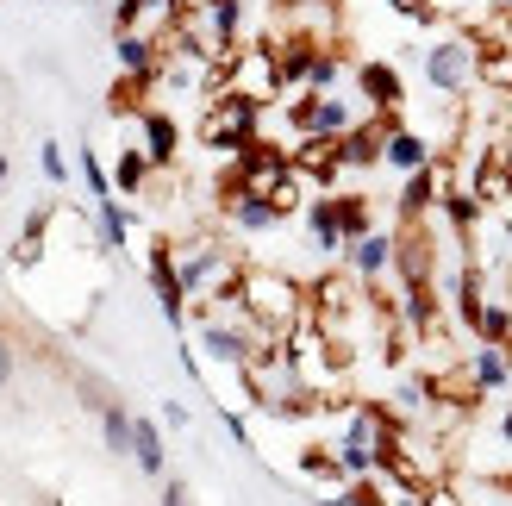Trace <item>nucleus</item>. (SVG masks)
<instances>
[{
	"label": "nucleus",
	"instance_id": "f257e3e1",
	"mask_svg": "<svg viewBox=\"0 0 512 506\" xmlns=\"http://www.w3.org/2000/svg\"><path fill=\"white\" fill-rule=\"evenodd\" d=\"M232 300H238V313L256 325V338H263V344H294V332L313 319L306 294L288 282V275H275V269H244Z\"/></svg>",
	"mask_w": 512,
	"mask_h": 506
},
{
	"label": "nucleus",
	"instance_id": "f03ea898",
	"mask_svg": "<svg viewBox=\"0 0 512 506\" xmlns=\"http://www.w3.org/2000/svg\"><path fill=\"white\" fill-rule=\"evenodd\" d=\"M331 450H338L344 475H356V482H363V475H381V469H388V450H394L388 413H381V407H356L350 413V432L331 444Z\"/></svg>",
	"mask_w": 512,
	"mask_h": 506
},
{
	"label": "nucleus",
	"instance_id": "7ed1b4c3",
	"mask_svg": "<svg viewBox=\"0 0 512 506\" xmlns=\"http://www.w3.org/2000/svg\"><path fill=\"white\" fill-rule=\"evenodd\" d=\"M425 82L438 88L444 100H463L481 82V50L469 38H438V44L425 50Z\"/></svg>",
	"mask_w": 512,
	"mask_h": 506
},
{
	"label": "nucleus",
	"instance_id": "20e7f679",
	"mask_svg": "<svg viewBox=\"0 0 512 506\" xmlns=\"http://www.w3.org/2000/svg\"><path fill=\"white\" fill-rule=\"evenodd\" d=\"M363 119L350 107V100H338V94H313V88H300L294 100H288V125L300 138H344L350 125Z\"/></svg>",
	"mask_w": 512,
	"mask_h": 506
},
{
	"label": "nucleus",
	"instance_id": "39448f33",
	"mask_svg": "<svg viewBox=\"0 0 512 506\" xmlns=\"http://www.w3.org/2000/svg\"><path fill=\"white\" fill-rule=\"evenodd\" d=\"M256 119H263V107L256 100H238V94H213L207 119H200V138H207L213 150H244L256 138Z\"/></svg>",
	"mask_w": 512,
	"mask_h": 506
},
{
	"label": "nucleus",
	"instance_id": "423d86ee",
	"mask_svg": "<svg viewBox=\"0 0 512 506\" xmlns=\"http://www.w3.org/2000/svg\"><path fill=\"white\" fill-rule=\"evenodd\" d=\"M356 88H363L369 113H400L406 107V82L394 63H356Z\"/></svg>",
	"mask_w": 512,
	"mask_h": 506
},
{
	"label": "nucleus",
	"instance_id": "0eeeda50",
	"mask_svg": "<svg viewBox=\"0 0 512 506\" xmlns=\"http://www.w3.org/2000/svg\"><path fill=\"white\" fill-rule=\"evenodd\" d=\"M444 194H450V169H444V163L406 175V188H400V219H431V207H444Z\"/></svg>",
	"mask_w": 512,
	"mask_h": 506
},
{
	"label": "nucleus",
	"instance_id": "6e6552de",
	"mask_svg": "<svg viewBox=\"0 0 512 506\" xmlns=\"http://www.w3.org/2000/svg\"><path fill=\"white\" fill-rule=\"evenodd\" d=\"M350 269H356V282L375 288L381 275L394 269V232H369V238H356L350 244Z\"/></svg>",
	"mask_w": 512,
	"mask_h": 506
},
{
	"label": "nucleus",
	"instance_id": "1a4fd4ad",
	"mask_svg": "<svg viewBox=\"0 0 512 506\" xmlns=\"http://www.w3.org/2000/svg\"><path fill=\"white\" fill-rule=\"evenodd\" d=\"M306 232H313V244L319 250H350V238H344V225H338V194H313L306 200Z\"/></svg>",
	"mask_w": 512,
	"mask_h": 506
},
{
	"label": "nucleus",
	"instance_id": "9d476101",
	"mask_svg": "<svg viewBox=\"0 0 512 506\" xmlns=\"http://www.w3.org/2000/svg\"><path fill=\"white\" fill-rule=\"evenodd\" d=\"M388 169H400V175H419V169H431L438 163V150H431L419 132H406V125H394L388 132V157H381Z\"/></svg>",
	"mask_w": 512,
	"mask_h": 506
},
{
	"label": "nucleus",
	"instance_id": "9b49d317",
	"mask_svg": "<svg viewBox=\"0 0 512 506\" xmlns=\"http://www.w3.org/2000/svg\"><path fill=\"white\" fill-rule=\"evenodd\" d=\"M138 125H144V157L169 169V163H175V144H182V132H175V119H169L163 107H144V113H138Z\"/></svg>",
	"mask_w": 512,
	"mask_h": 506
},
{
	"label": "nucleus",
	"instance_id": "f8f14e48",
	"mask_svg": "<svg viewBox=\"0 0 512 506\" xmlns=\"http://www.w3.org/2000/svg\"><path fill=\"white\" fill-rule=\"evenodd\" d=\"M469 382H475V394L506 388V382H512V350H506V344H481L475 357H469Z\"/></svg>",
	"mask_w": 512,
	"mask_h": 506
},
{
	"label": "nucleus",
	"instance_id": "ddd939ff",
	"mask_svg": "<svg viewBox=\"0 0 512 506\" xmlns=\"http://www.w3.org/2000/svg\"><path fill=\"white\" fill-rule=\"evenodd\" d=\"M132 463L144 469V475H169V450H163V425L157 419H132Z\"/></svg>",
	"mask_w": 512,
	"mask_h": 506
},
{
	"label": "nucleus",
	"instance_id": "4468645a",
	"mask_svg": "<svg viewBox=\"0 0 512 506\" xmlns=\"http://www.w3.org/2000/svg\"><path fill=\"white\" fill-rule=\"evenodd\" d=\"M232 219H238V232H269V225H281L269 194H232Z\"/></svg>",
	"mask_w": 512,
	"mask_h": 506
},
{
	"label": "nucleus",
	"instance_id": "2eb2a0df",
	"mask_svg": "<svg viewBox=\"0 0 512 506\" xmlns=\"http://www.w3.org/2000/svg\"><path fill=\"white\" fill-rule=\"evenodd\" d=\"M100 438H107L113 457H132V413H125L119 400H107V407H100Z\"/></svg>",
	"mask_w": 512,
	"mask_h": 506
},
{
	"label": "nucleus",
	"instance_id": "dca6fc26",
	"mask_svg": "<svg viewBox=\"0 0 512 506\" xmlns=\"http://www.w3.org/2000/svg\"><path fill=\"white\" fill-rule=\"evenodd\" d=\"M338 225H344V238H369L375 232V213H369V194H338Z\"/></svg>",
	"mask_w": 512,
	"mask_h": 506
},
{
	"label": "nucleus",
	"instance_id": "f3484780",
	"mask_svg": "<svg viewBox=\"0 0 512 506\" xmlns=\"http://www.w3.org/2000/svg\"><path fill=\"white\" fill-rule=\"evenodd\" d=\"M469 332H475L481 344H512V307H506V300H488Z\"/></svg>",
	"mask_w": 512,
	"mask_h": 506
},
{
	"label": "nucleus",
	"instance_id": "a211bd4d",
	"mask_svg": "<svg viewBox=\"0 0 512 506\" xmlns=\"http://www.w3.org/2000/svg\"><path fill=\"white\" fill-rule=\"evenodd\" d=\"M338 82H344V57L331 44H319L313 69H306V88H313V94H338Z\"/></svg>",
	"mask_w": 512,
	"mask_h": 506
},
{
	"label": "nucleus",
	"instance_id": "6ab92c4d",
	"mask_svg": "<svg viewBox=\"0 0 512 506\" xmlns=\"http://www.w3.org/2000/svg\"><path fill=\"white\" fill-rule=\"evenodd\" d=\"M94 213H100V244L107 250H125V238H132V219H125L119 200H94Z\"/></svg>",
	"mask_w": 512,
	"mask_h": 506
},
{
	"label": "nucleus",
	"instance_id": "aec40b11",
	"mask_svg": "<svg viewBox=\"0 0 512 506\" xmlns=\"http://www.w3.org/2000/svg\"><path fill=\"white\" fill-rule=\"evenodd\" d=\"M144 175H150V157H144V144H138V150H119L113 188H119V194H138V188H144Z\"/></svg>",
	"mask_w": 512,
	"mask_h": 506
},
{
	"label": "nucleus",
	"instance_id": "412c9836",
	"mask_svg": "<svg viewBox=\"0 0 512 506\" xmlns=\"http://www.w3.org/2000/svg\"><path fill=\"white\" fill-rule=\"evenodd\" d=\"M82 182H88V194H94V200H113V175L100 169L94 150H82Z\"/></svg>",
	"mask_w": 512,
	"mask_h": 506
},
{
	"label": "nucleus",
	"instance_id": "4be33fe9",
	"mask_svg": "<svg viewBox=\"0 0 512 506\" xmlns=\"http://www.w3.org/2000/svg\"><path fill=\"white\" fill-rule=\"evenodd\" d=\"M44 175H50V182H63V175H69V163H63V144H44Z\"/></svg>",
	"mask_w": 512,
	"mask_h": 506
},
{
	"label": "nucleus",
	"instance_id": "5701e85b",
	"mask_svg": "<svg viewBox=\"0 0 512 506\" xmlns=\"http://www.w3.org/2000/svg\"><path fill=\"white\" fill-rule=\"evenodd\" d=\"M13 369H19V350H13V338H7V332H0V388L13 382Z\"/></svg>",
	"mask_w": 512,
	"mask_h": 506
},
{
	"label": "nucleus",
	"instance_id": "b1692460",
	"mask_svg": "<svg viewBox=\"0 0 512 506\" xmlns=\"http://www.w3.org/2000/svg\"><path fill=\"white\" fill-rule=\"evenodd\" d=\"M163 506H194L188 482H175V475H163Z\"/></svg>",
	"mask_w": 512,
	"mask_h": 506
},
{
	"label": "nucleus",
	"instance_id": "393cba45",
	"mask_svg": "<svg viewBox=\"0 0 512 506\" xmlns=\"http://www.w3.org/2000/svg\"><path fill=\"white\" fill-rule=\"evenodd\" d=\"M419 500H425V506H463V500H456V488H444V482H431V488H419Z\"/></svg>",
	"mask_w": 512,
	"mask_h": 506
},
{
	"label": "nucleus",
	"instance_id": "a878e982",
	"mask_svg": "<svg viewBox=\"0 0 512 506\" xmlns=\"http://www.w3.org/2000/svg\"><path fill=\"white\" fill-rule=\"evenodd\" d=\"M163 425H169V432H182V425H188V407H182V400H163Z\"/></svg>",
	"mask_w": 512,
	"mask_h": 506
},
{
	"label": "nucleus",
	"instance_id": "bb28decb",
	"mask_svg": "<svg viewBox=\"0 0 512 506\" xmlns=\"http://www.w3.org/2000/svg\"><path fill=\"white\" fill-rule=\"evenodd\" d=\"M319 506H350V494H325V500H319Z\"/></svg>",
	"mask_w": 512,
	"mask_h": 506
},
{
	"label": "nucleus",
	"instance_id": "cd10ccee",
	"mask_svg": "<svg viewBox=\"0 0 512 506\" xmlns=\"http://www.w3.org/2000/svg\"><path fill=\"white\" fill-rule=\"evenodd\" d=\"M500 432H506V444H512V407H506V419H500Z\"/></svg>",
	"mask_w": 512,
	"mask_h": 506
},
{
	"label": "nucleus",
	"instance_id": "c85d7f7f",
	"mask_svg": "<svg viewBox=\"0 0 512 506\" xmlns=\"http://www.w3.org/2000/svg\"><path fill=\"white\" fill-rule=\"evenodd\" d=\"M0 188H7V157H0Z\"/></svg>",
	"mask_w": 512,
	"mask_h": 506
},
{
	"label": "nucleus",
	"instance_id": "c756f323",
	"mask_svg": "<svg viewBox=\"0 0 512 506\" xmlns=\"http://www.w3.org/2000/svg\"><path fill=\"white\" fill-rule=\"evenodd\" d=\"M50 7H69V0H50Z\"/></svg>",
	"mask_w": 512,
	"mask_h": 506
},
{
	"label": "nucleus",
	"instance_id": "7c9ffc66",
	"mask_svg": "<svg viewBox=\"0 0 512 506\" xmlns=\"http://www.w3.org/2000/svg\"><path fill=\"white\" fill-rule=\"evenodd\" d=\"M500 7H506V13H512V0H500Z\"/></svg>",
	"mask_w": 512,
	"mask_h": 506
}]
</instances>
